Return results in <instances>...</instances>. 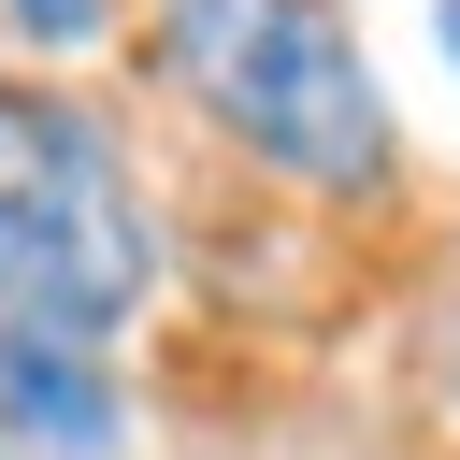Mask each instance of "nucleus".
<instances>
[{
	"label": "nucleus",
	"instance_id": "nucleus-2",
	"mask_svg": "<svg viewBox=\"0 0 460 460\" xmlns=\"http://www.w3.org/2000/svg\"><path fill=\"white\" fill-rule=\"evenodd\" d=\"M158 72L288 187H388V86L331 0H158Z\"/></svg>",
	"mask_w": 460,
	"mask_h": 460
},
{
	"label": "nucleus",
	"instance_id": "nucleus-3",
	"mask_svg": "<svg viewBox=\"0 0 460 460\" xmlns=\"http://www.w3.org/2000/svg\"><path fill=\"white\" fill-rule=\"evenodd\" d=\"M0 446L14 460H115L129 446V388L101 374V345L0 331Z\"/></svg>",
	"mask_w": 460,
	"mask_h": 460
},
{
	"label": "nucleus",
	"instance_id": "nucleus-4",
	"mask_svg": "<svg viewBox=\"0 0 460 460\" xmlns=\"http://www.w3.org/2000/svg\"><path fill=\"white\" fill-rule=\"evenodd\" d=\"M14 14V43H43V58H86L101 29H115V0H0Z\"/></svg>",
	"mask_w": 460,
	"mask_h": 460
},
{
	"label": "nucleus",
	"instance_id": "nucleus-1",
	"mask_svg": "<svg viewBox=\"0 0 460 460\" xmlns=\"http://www.w3.org/2000/svg\"><path fill=\"white\" fill-rule=\"evenodd\" d=\"M158 288V216L101 101L0 72V331L115 345Z\"/></svg>",
	"mask_w": 460,
	"mask_h": 460
},
{
	"label": "nucleus",
	"instance_id": "nucleus-5",
	"mask_svg": "<svg viewBox=\"0 0 460 460\" xmlns=\"http://www.w3.org/2000/svg\"><path fill=\"white\" fill-rule=\"evenodd\" d=\"M431 43H446V72H460V0H431Z\"/></svg>",
	"mask_w": 460,
	"mask_h": 460
},
{
	"label": "nucleus",
	"instance_id": "nucleus-6",
	"mask_svg": "<svg viewBox=\"0 0 460 460\" xmlns=\"http://www.w3.org/2000/svg\"><path fill=\"white\" fill-rule=\"evenodd\" d=\"M0 460H14V446H0Z\"/></svg>",
	"mask_w": 460,
	"mask_h": 460
}]
</instances>
